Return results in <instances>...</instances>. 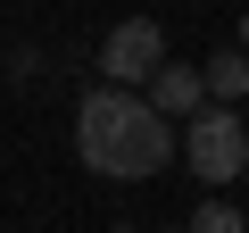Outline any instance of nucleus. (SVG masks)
<instances>
[{
	"instance_id": "obj_3",
	"label": "nucleus",
	"mask_w": 249,
	"mask_h": 233,
	"mask_svg": "<svg viewBox=\"0 0 249 233\" xmlns=\"http://www.w3.org/2000/svg\"><path fill=\"white\" fill-rule=\"evenodd\" d=\"M158 67H166V34H158L150 17H124V25L100 42V75H108V83H133V92H142Z\"/></svg>"
},
{
	"instance_id": "obj_7",
	"label": "nucleus",
	"mask_w": 249,
	"mask_h": 233,
	"mask_svg": "<svg viewBox=\"0 0 249 233\" xmlns=\"http://www.w3.org/2000/svg\"><path fill=\"white\" fill-rule=\"evenodd\" d=\"M241 50H249V17H241Z\"/></svg>"
},
{
	"instance_id": "obj_4",
	"label": "nucleus",
	"mask_w": 249,
	"mask_h": 233,
	"mask_svg": "<svg viewBox=\"0 0 249 233\" xmlns=\"http://www.w3.org/2000/svg\"><path fill=\"white\" fill-rule=\"evenodd\" d=\"M150 100H158L166 116H199V108H208V75H199V67H158V75H150Z\"/></svg>"
},
{
	"instance_id": "obj_6",
	"label": "nucleus",
	"mask_w": 249,
	"mask_h": 233,
	"mask_svg": "<svg viewBox=\"0 0 249 233\" xmlns=\"http://www.w3.org/2000/svg\"><path fill=\"white\" fill-rule=\"evenodd\" d=\"M191 233H249V216H241V208H224V200H208V208L191 216Z\"/></svg>"
},
{
	"instance_id": "obj_2",
	"label": "nucleus",
	"mask_w": 249,
	"mask_h": 233,
	"mask_svg": "<svg viewBox=\"0 0 249 233\" xmlns=\"http://www.w3.org/2000/svg\"><path fill=\"white\" fill-rule=\"evenodd\" d=\"M183 167L216 192L232 175H249V125L232 116V100H208L199 116H183Z\"/></svg>"
},
{
	"instance_id": "obj_1",
	"label": "nucleus",
	"mask_w": 249,
	"mask_h": 233,
	"mask_svg": "<svg viewBox=\"0 0 249 233\" xmlns=\"http://www.w3.org/2000/svg\"><path fill=\"white\" fill-rule=\"evenodd\" d=\"M75 150H83L91 175L142 183V175H158L166 158H183V134H175V116H166L158 100H142L133 83H100V92H83V108H75Z\"/></svg>"
},
{
	"instance_id": "obj_5",
	"label": "nucleus",
	"mask_w": 249,
	"mask_h": 233,
	"mask_svg": "<svg viewBox=\"0 0 249 233\" xmlns=\"http://www.w3.org/2000/svg\"><path fill=\"white\" fill-rule=\"evenodd\" d=\"M199 75H208V100H241L249 92V50H216Z\"/></svg>"
}]
</instances>
